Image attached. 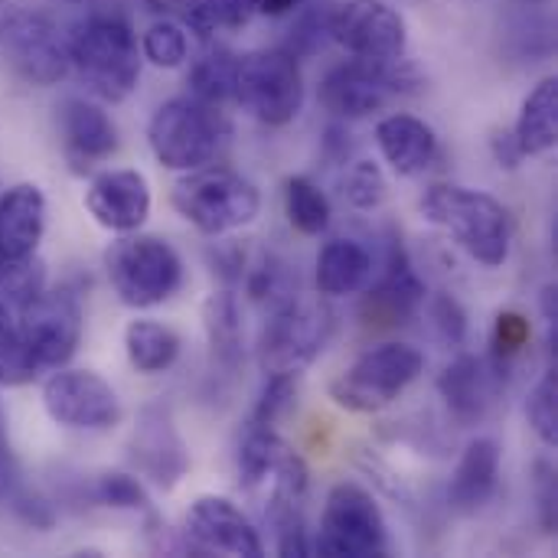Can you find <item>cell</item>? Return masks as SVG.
<instances>
[{
    "label": "cell",
    "mask_w": 558,
    "mask_h": 558,
    "mask_svg": "<svg viewBox=\"0 0 558 558\" xmlns=\"http://www.w3.org/2000/svg\"><path fill=\"white\" fill-rule=\"evenodd\" d=\"M327 36H330V10H311L298 20V26L291 29V43L284 49L294 56H311L324 46Z\"/></svg>",
    "instance_id": "7bdbcfd3"
},
{
    "label": "cell",
    "mask_w": 558,
    "mask_h": 558,
    "mask_svg": "<svg viewBox=\"0 0 558 558\" xmlns=\"http://www.w3.org/2000/svg\"><path fill=\"white\" fill-rule=\"evenodd\" d=\"M262 0H219V16L229 26H245L258 13Z\"/></svg>",
    "instance_id": "7dc6e473"
},
{
    "label": "cell",
    "mask_w": 558,
    "mask_h": 558,
    "mask_svg": "<svg viewBox=\"0 0 558 558\" xmlns=\"http://www.w3.org/2000/svg\"><path fill=\"white\" fill-rule=\"evenodd\" d=\"M422 304H425V281L415 275L402 239L392 235L386 252V271L366 291L360 304V317L373 330H392L399 324H409L422 311Z\"/></svg>",
    "instance_id": "9a60e30c"
},
{
    "label": "cell",
    "mask_w": 558,
    "mask_h": 558,
    "mask_svg": "<svg viewBox=\"0 0 558 558\" xmlns=\"http://www.w3.org/2000/svg\"><path fill=\"white\" fill-rule=\"evenodd\" d=\"M69 69L101 101H124L141 78V49L131 23L118 13H88L65 33Z\"/></svg>",
    "instance_id": "6da1fadb"
},
{
    "label": "cell",
    "mask_w": 558,
    "mask_h": 558,
    "mask_svg": "<svg viewBox=\"0 0 558 558\" xmlns=\"http://www.w3.org/2000/svg\"><path fill=\"white\" fill-rule=\"evenodd\" d=\"M373 278V255L356 239H333L320 248L314 281L324 298L360 294Z\"/></svg>",
    "instance_id": "cb8c5ba5"
},
{
    "label": "cell",
    "mask_w": 558,
    "mask_h": 558,
    "mask_svg": "<svg viewBox=\"0 0 558 558\" xmlns=\"http://www.w3.org/2000/svg\"><path fill=\"white\" fill-rule=\"evenodd\" d=\"M235 101L268 128L291 124L304 108V72L298 56L284 46L239 56Z\"/></svg>",
    "instance_id": "52a82bcc"
},
{
    "label": "cell",
    "mask_w": 558,
    "mask_h": 558,
    "mask_svg": "<svg viewBox=\"0 0 558 558\" xmlns=\"http://www.w3.org/2000/svg\"><path fill=\"white\" fill-rule=\"evenodd\" d=\"M350 154H353L350 131H347V128H340V124L327 128V137H324V157H327L330 163H343V167H347Z\"/></svg>",
    "instance_id": "bcb514c9"
},
{
    "label": "cell",
    "mask_w": 558,
    "mask_h": 558,
    "mask_svg": "<svg viewBox=\"0 0 558 558\" xmlns=\"http://www.w3.org/2000/svg\"><path fill=\"white\" fill-rule=\"evenodd\" d=\"M203 324H206L213 360L226 369H235L245 356V327L235 294L232 291L209 294L203 304Z\"/></svg>",
    "instance_id": "484cf974"
},
{
    "label": "cell",
    "mask_w": 558,
    "mask_h": 558,
    "mask_svg": "<svg viewBox=\"0 0 558 558\" xmlns=\"http://www.w3.org/2000/svg\"><path fill=\"white\" fill-rule=\"evenodd\" d=\"M56 118L65 160L72 163L75 173L92 170L95 163L108 160L118 150V124L98 101L69 95L56 105Z\"/></svg>",
    "instance_id": "ac0fdd59"
},
{
    "label": "cell",
    "mask_w": 558,
    "mask_h": 558,
    "mask_svg": "<svg viewBox=\"0 0 558 558\" xmlns=\"http://www.w3.org/2000/svg\"><path fill=\"white\" fill-rule=\"evenodd\" d=\"M311 553L327 558H379L389 553V526L373 494L356 484H337L327 494Z\"/></svg>",
    "instance_id": "9c48e42d"
},
{
    "label": "cell",
    "mask_w": 558,
    "mask_h": 558,
    "mask_svg": "<svg viewBox=\"0 0 558 558\" xmlns=\"http://www.w3.org/2000/svg\"><path fill=\"white\" fill-rule=\"evenodd\" d=\"M284 216L301 235H324L330 229V199L311 177H288L284 183Z\"/></svg>",
    "instance_id": "f1b7e54d"
},
{
    "label": "cell",
    "mask_w": 558,
    "mask_h": 558,
    "mask_svg": "<svg viewBox=\"0 0 558 558\" xmlns=\"http://www.w3.org/2000/svg\"><path fill=\"white\" fill-rule=\"evenodd\" d=\"M526 418L536 432V438L546 445V448H556L558 445V373L549 369L536 389L530 392V402H526Z\"/></svg>",
    "instance_id": "74e56055"
},
{
    "label": "cell",
    "mask_w": 558,
    "mask_h": 558,
    "mask_svg": "<svg viewBox=\"0 0 558 558\" xmlns=\"http://www.w3.org/2000/svg\"><path fill=\"white\" fill-rule=\"evenodd\" d=\"M124 353L128 363L144 373V376H157L167 373L177 356H180V337L173 327L160 324V320H131L124 330Z\"/></svg>",
    "instance_id": "4316f807"
},
{
    "label": "cell",
    "mask_w": 558,
    "mask_h": 558,
    "mask_svg": "<svg viewBox=\"0 0 558 558\" xmlns=\"http://www.w3.org/2000/svg\"><path fill=\"white\" fill-rule=\"evenodd\" d=\"M298 399V376H268L262 386V396L252 412V425L275 428L294 405Z\"/></svg>",
    "instance_id": "ab89813d"
},
{
    "label": "cell",
    "mask_w": 558,
    "mask_h": 558,
    "mask_svg": "<svg viewBox=\"0 0 558 558\" xmlns=\"http://www.w3.org/2000/svg\"><path fill=\"white\" fill-rule=\"evenodd\" d=\"M415 88H422V75L405 56L392 62L350 59L324 75L320 105L343 121H360L383 111L396 95H409Z\"/></svg>",
    "instance_id": "ba28073f"
},
{
    "label": "cell",
    "mask_w": 558,
    "mask_h": 558,
    "mask_svg": "<svg viewBox=\"0 0 558 558\" xmlns=\"http://www.w3.org/2000/svg\"><path fill=\"white\" fill-rule=\"evenodd\" d=\"M330 337V314L301 298L271 311L258 337V366L265 376H301Z\"/></svg>",
    "instance_id": "30bf717a"
},
{
    "label": "cell",
    "mask_w": 558,
    "mask_h": 558,
    "mask_svg": "<svg viewBox=\"0 0 558 558\" xmlns=\"http://www.w3.org/2000/svg\"><path fill=\"white\" fill-rule=\"evenodd\" d=\"M248 294L258 304H268L275 311V307H281V304H288V301L298 298V278H291V271H288L284 262L265 255L252 268V275H248Z\"/></svg>",
    "instance_id": "d590c367"
},
{
    "label": "cell",
    "mask_w": 558,
    "mask_h": 558,
    "mask_svg": "<svg viewBox=\"0 0 558 558\" xmlns=\"http://www.w3.org/2000/svg\"><path fill=\"white\" fill-rule=\"evenodd\" d=\"M425 353L412 343H379L330 383L333 405L353 415H376L422 376Z\"/></svg>",
    "instance_id": "8992f818"
},
{
    "label": "cell",
    "mask_w": 558,
    "mask_h": 558,
    "mask_svg": "<svg viewBox=\"0 0 558 558\" xmlns=\"http://www.w3.org/2000/svg\"><path fill=\"white\" fill-rule=\"evenodd\" d=\"M131 461L144 481L160 490H173L190 471V451L173 425L170 409L147 405L131 435Z\"/></svg>",
    "instance_id": "2e32d148"
},
{
    "label": "cell",
    "mask_w": 558,
    "mask_h": 558,
    "mask_svg": "<svg viewBox=\"0 0 558 558\" xmlns=\"http://www.w3.org/2000/svg\"><path fill=\"white\" fill-rule=\"evenodd\" d=\"M307 0H262L258 3V13H265V16H284V13H294Z\"/></svg>",
    "instance_id": "c3c4849f"
},
{
    "label": "cell",
    "mask_w": 558,
    "mask_h": 558,
    "mask_svg": "<svg viewBox=\"0 0 558 558\" xmlns=\"http://www.w3.org/2000/svg\"><path fill=\"white\" fill-rule=\"evenodd\" d=\"M229 121L222 108L206 105L193 95L163 101L147 124V144L167 170H199L216 160L229 137Z\"/></svg>",
    "instance_id": "277c9868"
},
{
    "label": "cell",
    "mask_w": 558,
    "mask_h": 558,
    "mask_svg": "<svg viewBox=\"0 0 558 558\" xmlns=\"http://www.w3.org/2000/svg\"><path fill=\"white\" fill-rule=\"evenodd\" d=\"M500 376L494 366H487L481 356H458L454 363L445 366V373L438 376V396L445 399L451 418L464 428L484 422L500 396Z\"/></svg>",
    "instance_id": "ffe728a7"
},
{
    "label": "cell",
    "mask_w": 558,
    "mask_h": 558,
    "mask_svg": "<svg viewBox=\"0 0 558 558\" xmlns=\"http://www.w3.org/2000/svg\"><path fill=\"white\" fill-rule=\"evenodd\" d=\"M490 150H494V160H497L500 167H507V170H517V167L526 160V154L520 150L513 131H497V134L490 137Z\"/></svg>",
    "instance_id": "f6af8a7d"
},
{
    "label": "cell",
    "mask_w": 558,
    "mask_h": 558,
    "mask_svg": "<svg viewBox=\"0 0 558 558\" xmlns=\"http://www.w3.org/2000/svg\"><path fill=\"white\" fill-rule=\"evenodd\" d=\"M268 530L275 536V549L278 556H311V539H307V526H304V504L271 494L268 510H265Z\"/></svg>",
    "instance_id": "4dcf8cb0"
},
{
    "label": "cell",
    "mask_w": 558,
    "mask_h": 558,
    "mask_svg": "<svg viewBox=\"0 0 558 558\" xmlns=\"http://www.w3.org/2000/svg\"><path fill=\"white\" fill-rule=\"evenodd\" d=\"M288 445L275 435V428L252 425L245 441L239 445V477L245 487L268 484L278 471V464L288 458Z\"/></svg>",
    "instance_id": "f546056e"
},
{
    "label": "cell",
    "mask_w": 558,
    "mask_h": 558,
    "mask_svg": "<svg viewBox=\"0 0 558 558\" xmlns=\"http://www.w3.org/2000/svg\"><path fill=\"white\" fill-rule=\"evenodd\" d=\"M386 177L373 160H353L343 173V199L360 213L379 209L386 203Z\"/></svg>",
    "instance_id": "8d00e7d4"
},
{
    "label": "cell",
    "mask_w": 558,
    "mask_h": 558,
    "mask_svg": "<svg viewBox=\"0 0 558 558\" xmlns=\"http://www.w3.org/2000/svg\"><path fill=\"white\" fill-rule=\"evenodd\" d=\"M0 46L16 75L29 85L49 88L69 75L65 36H59L56 26L39 13L13 7L0 23Z\"/></svg>",
    "instance_id": "5bb4252c"
},
{
    "label": "cell",
    "mask_w": 558,
    "mask_h": 558,
    "mask_svg": "<svg viewBox=\"0 0 558 558\" xmlns=\"http://www.w3.org/2000/svg\"><path fill=\"white\" fill-rule=\"evenodd\" d=\"M170 203L180 213V219H186L196 232L209 239L245 229L262 213L258 186L242 173L222 167H199L180 177L173 183Z\"/></svg>",
    "instance_id": "3957f363"
},
{
    "label": "cell",
    "mask_w": 558,
    "mask_h": 558,
    "mask_svg": "<svg viewBox=\"0 0 558 558\" xmlns=\"http://www.w3.org/2000/svg\"><path fill=\"white\" fill-rule=\"evenodd\" d=\"M92 219L118 235L137 232L150 216V186L141 170H105L85 190Z\"/></svg>",
    "instance_id": "d6986e66"
},
{
    "label": "cell",
    "mask_w": 558,
    "mask_h": 558,
    "mask_svg": "<svg viewBox=\"0 0 558 558\" xmlns=\"http://www.w3.org/2000/svg\"><path fill=\"white\" fill-rule=\"evenodd\" d=\"M513 137L520 144V150L526 157H539V154H549L558 144V78L549 75L543 78L526 98H523V108H520V118H517V128H513Z\"/></svg>",
    "instance_id": "d4e9b609"
},
{
    "label": "cell",
    "mask_w": 558,
    "mask_h": 558,
    "mask_svg": "<svg viewBox=\"0 0 558 558\" xmlns=\"http://www.w3.org/2000/svg\"><path fill=\"white\" fill-rule=\"evenodd\" d=\"M376 144L383 160L399 177H418L438 160V134L428 121L415 114H386L376 124Z\"/></svg>",
    "instance_id": "44dd1931"
},
{
    "label": "cell",
    "mask_w": 558,
    "mask_h": 558,
    "mask_svg": "<svg viewBox=\"0 0 558 558\" xmlns=\"http://www.w3.org/2000/svg\"><path fill=\"white\" fill-rule=\"evenodd\" d=\"M46 288V271L39 258H3L0 255V304L20 311Z\"/></svg>",
    "instance_id": "d6a6232c"
},
{
    "label": "cell",
    "mask_w": 558,
    "mask_h": 558,
    "mask_svg": "<svg viewBox=\"0 0 558 558\" xmlns=\"http://www.w3.org/2000/svg\"><path fill=\"white\" fill-rule=\"evenodd\" d=\"M418 209L484 268H500L510 258V213L490 193L435 183L425 190Z\"/></svg>",
    "instance_id": "7a4b0ae2"
},
{
    "label": "cell",
    "mask_w": 558,
    "mask_h": 558,
    "mask_svg": "<svg viewBox=\"0 0 558 558\" xmlns=\"http://www.w3.org/2000/svg\"><path fill=\"white\" fill-rule=\"evenodd\" d=\"M157 10H167L170 16H177V23L190 33H196L203 43L213 39L216 26L222 23L219 16V0H157Z\"/></svg>",
    "instance_id": "60d3db41"
},
{
    "label": "cell",
    "mask_w": 558,
    "mask_h": 558,
    "mask_svg": "<svg viewBox=\"0 0 558 558\" xmlns=\"http://www.w3.org/2000/svg\"><path fill=\"white\" fill-rule=\"evenodd\" d=\"M186 536L199 553L262 558L265 543L252 520L226 497H199L186 513Z\"/></svg>",
    "instance_id": "e0dca14e"
},
{
    "label": "cell",
    "mask_w": 558,
    "mask_h": 558,
    "mask_svg": "<svg viewBox=\"0 0 558 558\" xmlns=\"http://www.w3.org/2000/svg\"><path fill=\"white\" fill-rule=\"evenodd\" d=\"M36 376L20 324L10 307L0 304V386H23Z\"/></svg>",
    "instance_id": "e575fe53"
},
{
    "label": "cell",
    "mask_w": 558,
    "mask_h": 558,
    "mask_svg": "<svg viewBox=\"0 0 558 558\" xmlns=\"http://www.w3.org/2000/svg\"><path fill=\"white\" fill-rule=\"evenodd\" d=\"M46 232V196L36 183H16L0 196V255H36Z\"/></svg>",
    "instance_id": "603a6c76"
},
{
    "label": "cell",
    "mask_w": 558,
    "mask_h": 558,
    "mask_svg": "<svg viewBox=\"0 0 558 558\" xmlns=\"http://www.w3.org/2000/svg\"><path fill=\"white\" fill-rule=\"evenodd\" d=\"M10 507H13V513H16L26 526H33V530H49V526L56 523V510H52V504H49V500H43L39 494L20 490V494H13V497H10Z\"/></svg>",
    "instance_id": "ee69618b"
},
{
    "label": "cell",
    "mask_w": 558,
    "mask_h": 558,
    "mask_svg": "<svg viewBox=\"0 0 558 558\" xmlns=\"http://www.w3.org/2000/svg\"><path fill=\"white\" fill-rule=\"evenodd\" d=\"M95 500L111 507V510H131V513L150 510V497H147L144 484L131 474H121V471H108L95 481Z\"/></svg>",
    "instance_id": "f35d334b"
},
{
    "label": "cell",
    "mask_w": 558,
    "mask_h": 558,
    "mask_svg": "<svg viewBox=\"0 0 558 558\" xmlns=\"http://www.w3.org/2000/svg\"><path fill=\"white\" fill-rule=\"evenodd\" d=\"M235 62L239 56L229 49H213L203 59H196L186 75L190 95L216 108H222L226 101H235Z\"/></svg>",
    "instance_id": "83f0119b"
},
{
    "label": "cell",
    "mask_w": 558,
    "mask_h": 558,
    "mask_svg": "<svg viewBox=\"0 0 558 558\" xmlns=\"http://www.w3.org/2000/svg\"><path fill=\"white\" fill-rule=\"evenodd\" d=\"M20 333L36 373L62 369L82 343V304L72 291H39L20 307Z\"/></svg>",
    "instance_id": "8fae6325"
},
{
    "label": "cell",
    "mask_w": 558,
    "mask_h": 558,
    "mask_svg": "<svg viewBox=\"0 0 558 558\" xmlns=\"http://www.w3.org/2000/svg\"><path fill=\"white\" fill-rule=\"evenodd\" d=\"M141 56L157 69H180L190 56L186 29L177 20H157L141 36Z\"/></svg>",
    "instance_id": "836d02e7"
},
{
    "label": "cell",
    "mask_w": 558,
    "mask_h": 558,
    "mask_svg": "<svg viewBox=\"0 0 558 558\" xmlns=\"http://www.w3.org/2000/svg\"><path fill=\"white\" fill-rule=\"evenodd\" d=\"M500 484V445L494 438H474L448 484V507L461 517L481 513Z\"/></svg>",
    "instance_id": "7402d4cb"
},
{
    "label": "cell",
    "mask_w": 558,
    "mask_h": 558,
    "mask_svg": "<svg viewBox=\"0 0 558 558\" xmlns=\"http://www.w3.org/2000/svg\"><path fill=\"white\" fill-rule=\"evenodd\" d=\"M108 281L124 307L147 311L167 304L183 284V258L160 235H124L105 252Z\"/></svg>",
    "instance_id": "5b68a950"
},
{
    "label": "cell",
    "mask_w": 558,
    "mask_h": 558,
    "mask_svg": "<svg viewBox=\"0 0 558 558\" xmlns=\"http://www.w3.org/2000/svg\"><path fill=\"white\" fill-rule=\"evenodd\" d=\"M330 39L353 59L392 62L409 49V26L386 0H347L330 10Z\"/></svg>",
    "instance_id": "4fadbf2b"
},
{
    "label": "cell",
    "mask_w": 558,
    "mask_h": 558,
    "mask_svg": "<svg viewBox=\"0 0 558 558\" xmlns=\"http://www.w3.org/2000/svg\"><path fill=\"white\" fill-rule=\"evenodd\" d=\"M530 340H533V327H530L526 314H520V311H500L497 314L494 333H490V366L497 369L500 379L526 353Z\"/></svg>",
    "instance_id": "1f68e13d"
},
{
    "label": "cell",
    "mask_w": 558,
    "mask_h": 558,
    "mask_svg": "<svg viewBox=\"0 0 558 558\" xmlns=\"http://www.w3.org/2000/svg\"><path fill=\"white\" fill-rule=\"evenodd\" d=\"M46 415L69 432H108L121 422V399L111 383L88 369H59L43 383Z\"/></svg>",
    "instance_id": "7c38bea8"
},
{
    "label": "cell",
    "mask_w": 558,
    "mask_h": 558,
    "mask_svg": "<svg viewBox=\"0 0 558 558\" xmlns=\"http://www.w3.org/2000/svg\"><path fill=\"white\" fill-rule=\"evenodd\" d=\"M428 317H432V327L445 347H461L468 340V314H464L458 298H451L445 291L435 294L428 301Z\"/></svg>",
    "instance_id": "b9f144b4"
},
{
    "label": "cell",
    "mask_w": 558,
    "mask_h": 558,
    "mask_svg": "<svg viewBox=\"0 0 558 558\" xmlns=\"http://www.w3.org/2000/svg\"><path fill=\"white\" fill-rule=\"evenodd\" d=\"M13 7H10V0H0V23L7 20V13H10Z\"/></svg>",
    "instance_id": "681fc988"
}]
</instances>
